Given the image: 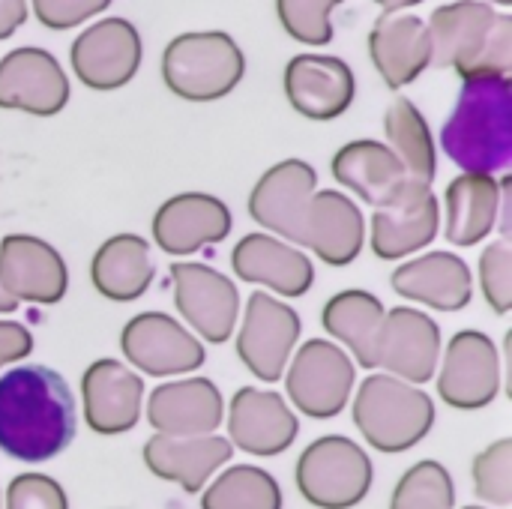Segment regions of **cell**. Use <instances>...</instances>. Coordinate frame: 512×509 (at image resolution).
<instances>
[{
	"mask_svg": "<svg viewBox=\"0 0 512 509\" xmlns=\"http://www.w3.org/2000/svg\"><path fill=\"white\" fill-rule=\"evenodd\" d=\"M75 435V405L66 381L45 366L0 378V450L21 462L57 456Z\"/></svg>",
	"mask_w": 512,
	"mask_h": 509,
	"instance_id": "1",
	"label": "cell"
},
{
	"mask_svg": "<svg viewBox=\"0 0 512 509\" xmlns=\"http://www.w3.org/2000/svg\"><path fill=\"white\" fill-rule=\"evenodd\" d=\"M432 66L456 69L462 81L510 78L512 15L486 0H456L438 6L429 21Z\"/></svg>",
	"mask_w": 512,
	"mask_h": 509,
	"instance_id": "2",
	"label": "cell"
},
{
	"mask_svg": "<svg viewBox=\"0 0 512 509\" xmlns=\"http://www.w3.org/2000/svg\"><path fill=\"white\" fill-rule=\"evenodd\" d=\"M447 156L474 174H498L512 159L510 78L465 81L459 105L441 132Z\"/></svg>",
	"mask_w": 512,
	"mask_h": 509,
	"instance_id": "3",
	"label": "cell"
},
{
	"mask_svg": "<svg viewBox=\"0 0 512 509\" xmlns=\"http://www.w3.org/2000/svg\"><path fill=\"white\" fill-rule=\"evenodd\" d=\"M351 417L363 441L387 456L408 453L435 426V402L423 387L372 372L354 393Z\"/></svg>",
	"mask_w": 512,
	"mask_h": 509,
	"instance_id": "4",
	"label": "cell"
},
{
	"mask_svg": "<svg viewBox=\"0 0 512 509\" xmlns=\"http://www.w3.org/2000/svg\"><path fill=\"white\" fill-rule=\"evenodd\" d=\"M246 75V54L225 30H189L162 51V81L186 102L225 99Z\"/></svg>",
	"mask_w": 512,
	"mask_h": 509,
	"instance_id": "5",
	"label": "cell"
},
{
	"mask_svg": "<svg viewBox=\"0 0 512 509\" xmlns=\"http://www.w3.org/2000/svg\"><path fill=\"white\" fill-rule=\"evenodd\" d=\"M372 480L375 468L369 453L345 435L312 441L294 468L300 498L315 509H354L372 492Z\"/></svg>",
	"mask_w": 512,
	"mask_h": 509,
	"instance_id": "6",
	"label": "cell"
},
{
	"mask_svg": "<svg viewBox=\"0 0 512 509\" xmlns=\"http://www.w3.org/2000/svg\"><path fill=\"white\" fill-rule=\"evenodd\" d=\"M285 393L291 405L312 420H333L351 402L357 366L345 348L330 339H309L294 348L285 366Z\"/></svg>",
	"mask_w": 512,
	"mask_h": 509,
	"instance_id": "7",
	"label": "cell"
},
{
	"mask_svg": "<svg viewBox=\"0 0 512 509\" xmlns=\"http://www.w3.org/2000/svg\"><path fill=\"white\" fill-rule=\"evenodd\" d=\"M120 354L129 369L150 378H183L207 363L204 342L168 312H138L120 330Z\"/></svg>",
	"mask_w": 512,
	"mask_h": 509,
	"instance_id": "8",
	"label": "cell"
},
{
	"mask_svg": "<svg viewBox=\"0 0 512 509\" xmlns=\"http://www.w3.org/2000/svg\"><path fill=\"white\" fill-rule=\"evenodd\" d=\"M174 309L183 324L207 345H225L240 321V291L216 267L198 261L171 264Z\"/></svg>",
	"mask_w": 512,
	"mask_h": 509,
	"instance_id": "9",
	"label": "cell"
},
{
	"mask_svg": "<svg viewBox=\"0 0 512 509\" xmlns=\"http://www.w3.org/2000/svg\"><path fill=\"white\" fill-rule=\"evenodd\" d=\"M240 327L237 333V357L240 363L261 381L276 384L285 375V366L300 342L303 321L297 309H291L285 300L252 291L246 306L240 309Z\"/></svg>",
	"mask_w": 512,
	"mask_h": 509,
	"instance_id": "10",
	"label": "cell"
},
{
	"mask_svg": "<svg viewBox=\"0 0 512 509\" xmlns=\"http://www.w3.org/2000/svg\"><path fill=\"white\" fill-rule=\"evenodd\" d=\"M435 387L456 411H483L501 393V354L489 333L459 330L441 351Z\"/></svg>",
	"mask_w": 512,
	"mask_h": 509,
	"instance_id": "11",
	"label": "cell"
},
{
	"mask_svg": "<svg viewBox=\"0 0 512 509\" xmlns=\"http://www.w3.org/2000/svg\"><path fill=\"white\" fill-rule=\"evenodd\" d=\"M141 57H144L141 33L132 21L120 15L93 21L75 36L69 48V63L75 78L99 93L126 87L138 75Z\"/></svg>",
	"mask_w": 512,
	"mask_h": 509,
	"instance_id": "12",
	"label": "cell"
},
{
	"mask_svg": "<svg viewBox=\"0 0 512 509\" xmlns=\"http://www.w3.org/2000/svg\"><path fill=\"white\" fill-rule=\"evenodd\" d=\"M318 192V171L306 159H282L270 165L249 192L246 210L267 234L303 246V225Z\"/></svg>",
	"mask_w": 512,
	"mask_h": 509,
	"instance_id": "13",
	"label": "cell"
},
{
	"mask_svg": "<svg viewBox=\"0 0 512 509\" xmlns=\"http://www.w3.org/2000/svg\"><path fill=\"white\" fill-rule=\"evenodd\" d=\"M441 234V198L432 186L405 183L387 204L375 207L369 249L381 261H408Z\"/></svg>",
	"mask_w": 512,
	"mask_h": 509,
	"instance_id": "14",
	"label": "cell"
},
{
	"mask_svg": "<svg viewBox=\"0 0 512 509\" xmlns=\"http://www.w3.org/2000/svg\"><path fill=\"white\" fill-rule=\"evenodd\" d=\"M441 351H444L441 327L429 312L417 306L387 309L384 330L378 339V357H375L378 372L423 387L435 378Z\"/></svg>",
	"mask_w": 512,
	"mask_h": 509,
	"instance_id": "15",
	"label": "cell"
},
{
	"mask_svg": "<svg viewBox=\"0 0 512 509\" xmlns=\"http://www.w3.org/2000/svg\"><path fill=\"white\" fill-rule=\"evenodd\" d=\"M231 228V207L210 192H177L162 201L150 219L153 243L171 258H186L213 243H222Z\"/></svg>",
	"mask_w": 512,
	"mask_h": 509,
	"instance_id": "16",
	"label": "cell"
},
{
	"mask_svg": "<svg viewBox=\"0 0 512 509\" xmlns=\"http://www.w3.org/2000/svg\"><path fill=\"white\" fill-rule=\"evenodd\" d=\"M144 411V378L123 360L99 357L81 375V414L90 432L114 438L132 432Z\"/></svg>",
	"mask_w": 512,
	"mask_h": 509,
	"instance_id": "17",
	"label": "cell"
},
{
	"mask_svg": "<svg viewBox=\"0 0 512 509\" xmlns=\"http://www.w3.org/2000/svg\"><path fill=\"white\" fill-rule=\"evenodd\" d=\"M0 288L18 306H57L69 291V267L48 240L6 234L0 240Z\"/></svg>",
	"mask_w": 512,
	"mask_h": 509,
	"instance_id": "18",
	"label": "cell"
},
{
	"mask_svg": "<svg viewBox=\"0 0 512 509\" xmlns=\"http://www.w3.org/2000/svg\"><path fill=\"white\" fill-rule=\"evenodd\" d=\"M300 435L294 408L264 387H240L228 402V441L249 456H282Z\"/></svg>",
	"mask_w": 512,
	"mask_h": 509,
	"instance_id": "19",
	"label": "cell"
},
{
	"mask_svg": "<svg viewBox=\"0 0 512 509\" xmlns=\"http://www.w3.org/2000/svg\"><path fill=\"white\" fill-rule=\"evenodd\" d=\"M69 102V78L57 57L39 45L12 48L0 60V108L54 117Z\"/></svg>",
	"mask_w": 512,
	"mask_h": 509,
	"instance_id": "20",
	"label": "cell"
},
{
	"mask_svg": "<svg viewBox=\"0 0 512 509\" xmlns=\"http://www.w3.org/2000/svg\"><path fill=\"white\" fill-rule=\"evenodd\" d=\"M231 270L240 282L261 285L273 297H303L315 285V264L300 249L267 231H252L231 249Z\"/></svg>",
	"mask_w": 512,
	"mask_h": 509,
	"instance_id": "21",
	"label": "cell"
},
{
	"mask_svg": "<svg viewBox=\"0 0 512 509\" xmlns=\"http://www.w3.org/2000/svg\"><path fill=\"white\" fill-rule=\"evenodd\" d=\"M285 96L291 108L306 120H336L342 117L354 96L357 78L354 69L336 54H297L285 63Z\"/></svg>",
	"mask_w": 512,
	"mask_h": 509,
	"instance_id": "22",
	"label": "cell"
},
{
	"mask_svg": "<svg viewBox=\"0 0 512 509\" xmlns=\"http://www.w3.org/2000/svg\"><path fill=\"white\" fill-rule=\"evenodd\" d=\"M147 423L153 435L171 438H195V435H216L225 423V399L210 378H177L153 387L144 402Z\"/></svg>",
	"mask_w": 512,
	"mask_h": 509,
	"instance_id": "23",
	"label": "cell"
},
{
	"mask_svg": "<svg viewBox=\"0 0 512 509\" xmlns=\"http://www.w3.org/2000/svg\"><path fill=\"white\" fill-rule=\"evenodd\" d=\"M303 246L327 267H351L366 246V216L342 189H318L312 195Z\"/></svg>",
	"mask_w": 512,
	"mask_h": 509,
	"instance_id": "24",
	"label": "cell"
},
{
	"mask_svg": "<svg viewBox=\"0 0 512 509\" xmlns=\"http://www.w3.org/2000/svg\"><path fill=\"white\" fill-rule=\"evenodd\" d=\"M390 285L399 297L435 312H462L474 300L471 267L453 252H426L402 261Z\"/></svg>",
	"mask_w": 512,
	"mask_h": 509,
	"instance_id": "25",
	"label": "cell"
},
{
	"mask_svg": "<svg viewBox=\"0 0 512 509\" xmlns=\"http://www.w3.org/2000/svg\"><path fill=\"white\" fill-rule=\"evenodd\" d=\"M231 456L234 447L222 435H195V438L150 435L141 450V459L153 477L165 483H177L189 495H201L210 477L219 468H225Z\"/></svg>",
	"mask_w": 512,
	"mask_h": 509,
	"instance_id": "26",
	"label": "cell"
},
{
	"mask_svg": "<svg viewBox=\"0 0 512 509\" xmlns=\"http://www.w3.org/2000/svg\"><path fill=\"white\" fill-rule=\"evenodd\" d=\"M369 57L390 90L414 84L432 66L426 21L414 12H384L369 30Z\"/></svg>",
	"mask_w": 512,
	"mask_h": 509,
	"instance_id": "27",
	"label": "cell"
},
{
	"mask_svg": "<svg viewBox=\"0 0 512 509\" xmlns=\"http://www.w3.org/2000/svg\"><path fill=\"white\" fill-rule=\"evenodd\" d=\"M510 180H498L495 174H474L462 171L450 186L444 189V234L453 246L471 249L483 243L507 204Z\"/></svg>",
	"mask_w": 512,
	"mask_h": 509,
	"instance_id": "28",
	"label": "cell"
},
{
	"mask_svg": "<svg viewBox=\"0 0 512 509\" xmlns=\"http://www.w3.org/2000/svg\"><path fill=\"white\" fill-rule=\"evenodd\" d=\"M156 279L153 249L147 237L114 234L90 258V285L108 303L141 300Z\"/></svg>",
	"mask_w": 512,
	"mask_h": 509,
	"instance_id": "29",
	"label": "cell"
},
{
	"mask_svg": "<svg viewBox=\"0 0 512 509\" xmlns=\"http://www.w3.org/2000/svg\"><path fill=\"white\" fill-rule=\"evenodd\" d=\"M384 318L387 306L363 288H345L333 294L321 309V327L330 342L345 348L354 366H363L369 372H375Z\"/></svg>",
	"mask_w": 512,
	"mask_h": 509,
	"instance_id": "30",
	"label": "cell"
},
{
	"mask_svg": "<svg viewBox=\"0 0 512 509\" xmlns=\"http://www.w3.org/2000/svg\"><path fill=\"white\" fill-rule=\"evenodd\" d=\"M330 171L345 192H351L354 198L372 207L387 204L408 183L396 153L384 141H372V138H357L342 144L330 162Z\"/></svg>",
	"mask_w": 512,
	"mask_h": 509,
	"instance_id": "31",
	"label": "cell"
},
{
	"mask_svg": "<svg viewBox=\"0 0 512 509\" xmlns=\"http://www.w3.org/2000/svg\"><path fill=\"white\" fill-rule=\"evenodd\" d=\"M384 135L387 147L405 168V177L420 186H432L438 177V144L423 117V111L408 99L396 96L384 111Z\"/></svg>",
	"mask_w": 512,
	"mask_h": 509,
	"instance_id": "32",
	"label": "cell"
},
{
	"mask_svg": "<svg viewBox=\"0 0 512 509\" xmlns=\"http://www.w3.org/2000/svg\"><path fill=\"white\" fill-rule=\"evenodd\" d=\"M201 509H282V489L264 468L234 465L201 489Z\"/></svg>",
	"mask_w": 512,
	"mask_h": 509,
	"instance_id": "33",
	"label": "cell"
},
{
	"mask_svg": "<svg viewBox=\"0 0 512 509\" xmlns=\"http://www.w3.org/2000/svg\"><path fill=\"white\" fill-rule=\"evenodd\" d=\"M387 509H456V483L441 462L423 459L399 477Z\"/></svg>",
	"mask_w": 512,
	"mask_h": 509,
	"instance_id": "34",
	"label": "cell"
},
{
	"mask_svg": "<svg viewBox=\"0 0 512 509\" xmlns=\"http://www.w3.org/2000/svg\"><path fill=\"white\" fill-rule=\"evenodd\" d=\"M342 0H276V15L282 30L300 45H330L333 42V9Z\"/></svg>",
	"mask_w": 512,
	"mask_h": 509,
	"instance_id": "35",
	"label": "cell"
},
{
	"mask_svg": "<svg viewBox=\"0 0 512 509\" xmlns=\"http://www.w3.org/2000/svg\"><path fill=\"white\" fill-rule=\"evenodd\" d=\"M474 495L489 507L512 504V438H501L474 456Z\"/></svg>",
	"mask_w": 512,
	"mask_h": 509,
	"instance_id": "36",
	"label": "cell"
},
{
	"mask_svg": "<svg viewBox=\"0 0 512 509\" xmlns=\"http://www.w3.org/2000/svg\"><path fill=\"white\" fill-rule=\"evenodd\" d=\"M480 291L495 315L512 309V243L510 237L492 240L480 255Z\"/></svg>",
	"mask_w": 512,
	"mask_h": 509,
	"instance_id": "37",
	"label": "cell"
},
{
	"mask_svg": "<svg viewBox=\"0 0 512 509\" xmlns=\"http://www.w3.org/2000/svg\"><path fill=\"white\" fill-rule=\"evenodd\" d=\"M3 509H69L63 486L48 474H18L3 492Z\"/></svg>",
	"mask_w": 512,
	"mask_h": 509,
	"instance_id": "38",
	"label": "cell"
},
{
	"mask_svg": "<svg viewBox=\"0 0 512 509\" xmlns=\"http://www.w3.org/2000/svg\"><path fill=\"white\" fill-rule=\"evenodd\" d=\"M36 21L48 30H72L96 15H102L111 0H27Z\"/></svg>",
	"mask_w": 512,
	"mask_h": 509,
	"instance_id": "39",
	"label": "cell"
},
{
	"mask_svg": "<svg viewBox=\"0 0 512 509\" xmlns=\"http://www.w3.org/2000/svg\"><path fill=\"white\" fill-rule=\"evenodd\" d=\"M33 348H36L33 333L24 324L0 318V372L9 369L12 363L27 360L33 354Z\"/></svg>",
	"mask_w": 512,
	"mask_h": 509,
	"instance_id": "40",
	"label": "cell"
},
{
	"mask_svg": "<svg viewBox=\"0 0 512 509\" xmlns=\"http://www.w3.org/2000/svg\"><path fill=\"white\" fill-rule=\"evenodd\" d=\"M30 15L27 0H0V39H9Z\"/></svg>",
	"mask_w": 512,
	"mask_h": 509,
	"instance_id": "41",
	"label": "cell"
},
{
	"mask_svg": "<svg viewBox=\"0 0 512 509\" xmlns=\"http://www.w3.org/2000/svg\"><path fill=\"white\" fill-rule=\"evenodd\" d=\"M384 12H408L411 6H420L423 0H375Z\"/></svg>",
	"mask_w": 512,
	"mask_h": 509,
	"instance_id": "42",
	"label": "cell"
},
{
	"mask_svg": "<svg viewBox=\"0 0 512 509\" xmlns=\"http://www.w3.org/2000/svg\"><path fill=\"white\" fill-rule=\"evenodd\" d=\"M15 309H18V303L0 288V315H9V312H15Z\"/></svg>",
	"mask_w": 512,
	"mask_h": 509,
	"instance_id": "43",
	"label": "cell"
},
{
	"mask_svg": "<svg viewBox=\"0 0 512 509\" xmlns=\"http://www.w3.org/2000/svg\"><path fill=\"white\" fill-rule=\"evenodd\" d=\"M486 3H492V6H512V0H486Z\"/></svg>",
	"mask_w": 512,
	"mask_h": 509,
	"instance_id": "44",
	"label": "cell"
},
{
	"mask_svg": "<svg viewBox=\"0 0 512 509\" xmlns=\"http://www.w3.org/2000/svg\"><path fill=\"white\" fill-rule=\"evenodd\" d=\"M462 509H489V507H480V504H471V507H462Z\"/></svg>",
	"mask_w": 512,
	"mask_h": 509,
	"instance_id": "45",
	"label": "cell"
},
{
	"mask_svg": "<svg viewBox=\"0 0 512 509\" xmlns=\"http://www.w3.org/2000/svg\"><path fill=\"white\" fill-rule=\"evenodd\" d=\"M0 509H3V492H0Z\"/></svg>",
	"mask_w": 512,
	"mask_h": 509,
	"instance_id": "46",
	"label": "cell"
}]
</instances>
